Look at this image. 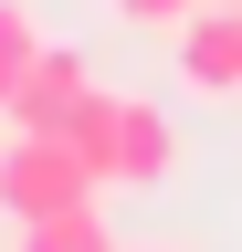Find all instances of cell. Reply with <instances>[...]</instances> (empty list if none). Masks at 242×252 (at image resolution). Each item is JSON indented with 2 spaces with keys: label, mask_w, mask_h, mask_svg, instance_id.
<instances>
[{
  "label": "cell",
  "mask_w": 242,
  "mask_h": 252,
  "mask_svg": "<svg viewBox=\"0 0 242 252\" xmlns=\"http://www.w3.org/2000/svg\"><path fill=\"white\" fill-rule=\"evenodd\" d=\"M64 137L84 147V168H95L105 189H158V179L179 168V126L147 105V94H116V84H95V94H84Z\"/></svg>",
  "instance_id": "obj_1"
},
{
  "label": "cell",
  "mask_w": 242,
  "mask_h": 252,
  "mask_svg": "<svg viewBox=\"0 0 242 252\" xmlns=\"http://www.w3.org/2000/svg\"><path fill=\"white\" fill-rule=\"evenodd\" d=\"M74 200H105L84 147L64 126H11L0 137V220H42V210H74Z\"/></svg>",
  "instance_id": "obj_2"
},
{
  "label": "cell",
  "mask_w": 242,
  "mask_h": 252,
  "mask_svg": "<svg viewBox=\"0 0 242 252\" xmlns=\"http://www.w3.org/2000/svg\"><path fill=\"white\" fill-rule=\"evenodd\" d=\"M169 63H179V84H190L200 105H242V11L232 0H200V11L169 32Z\"/></svg>",
  "instance_id": "obj_3"
},
{
  "label": "cell",
  "mask_w": 242,
  "mask_h": 252,
  "mask_svg": "<svg viewBox=\"0 0 242 252\" xmlns=\"http://www.w3.org/2000/svg\"><path fill=\"white\" fill-rule=\"evenodd\" d=\"M84 94H95V63H84L74 42H42V53H32V74L0 94V116H11V126H74Z\"/></svg>",
  "instance_id": "obj_4"
},
{
  "label": "cell",
  "mask_w": 242,
  "mask_h": 252,
  "mask_svg": "<svg viewBox=\"0 0 242 252\" xmlns=\"http://www.w3.org/2000/svg\"><path fill=\"white\" fill-rule=\"evenodd\" d=\"M11 252H116L105 210L74 200V210H42V220H11Z\"/></svg>",
  "instance_id": "obj_5"
},
{
  "label": "cell",
  "mask_w": 242,
  "mask_h": 252,
  "mask_svg": "<svg viewBox=\"0 0 242 252\" xmlns=\"http://www.w3.org/2000/svg\"><path fill=\"white\" fill-rule=\"evenodd\" d=\"M42 42H53V32H42V11H32V0H0V94L32 74V53H42Z\"/></svg>",
  "instance_id": "obj_6"
},
{
  "label": "cell",
  "mask_w": 242,
  "mask_h": 252,
  "mask_svg": "<svg viewBox=\"0 0 242 252\" xmlns=\"http://www.w3.org/2000/svg\"><path fill=\"white\" fill-rule=\"evenodd\" d=\"M105 11H116V21H137V32H179L200 0H105Z\"/></svg>",
  "instance_id": "obj_7"
},
{
  "label": "cell",
  "mask_w": 242,
  "mask_h": 252,
  "mask_svg": "<svg viewBox=\"0 0 242 252\" xmlns=\"http://www.w3.org/2000/svg\"><path fill=\"white\" fill-rule=\"evenodd\" d=\"M116 252H158V242H116Z\"/></svg>",
  "instance_id": "obj_8"
},
{
  "label": "cell",
  "mask_w": 242,
  "mask_h": 252,
  "mask_svg": "<svg viewBox=\"0 0 242 252\" xmlns=\"http://www.w3.org/2000/svg\"><path fill=\"white\" fill-rule=\"evenodd\" d=\"M232 11H242V0H232Z\"/></svg>",
  "instance_id": "obj_9"
}]
</instances>
